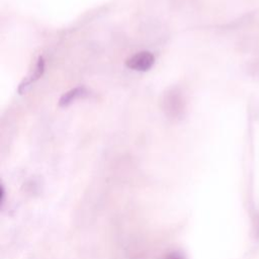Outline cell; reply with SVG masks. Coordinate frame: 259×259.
<instances>
[{"instance_id":"cell-1","label":"cell","mask_w":259,"mask_h":259,"mask_svg":"<svg viewBox=\"0 0 259 259\" xmlns=\"http://www.w3.org/2000/svg\"><path fill=\"white\" fill-rule=\"evenodd\" d=\"M155 63V57L148 51H143L135 54L125 61L127 68L135 71H148Z\"/></svg>"},{"instance_id":"cell-3","label":"cell","mask_w":259,"mask_h":259,"mask_svg":"<svg viewBox=\"0 0 259 259\" xmlns=\"http://www.w3.org/2000/svg\"><path fill=\"white\" fill-rule=\"evenodd\" d=\"M85 93H87V91L85 90L84 87H76L74 89H71L61 96V98L59 100V105L66 106V105L70 104L72 101H74L76 98L84 95Z\"/></svg>"},{"instance_id":"cell-2","label":"cell","mask_w":259,"mask_h":259,"mask_svg":"<svg viewBox=\"0 0 259 259\" xmlns=\"http://www.w3.org/2000/svg\"><path fill=\"white\" fill-rule=\"evenodd\" d=\"M44 70H45V62H44V59L40 57L37 61V64H36V67H35V70L33 72V74L31 76H29L27 79H25L20 85H19V89L18 91L20 93H22L23 91H25L26 87L29 86L32 82H34L35 80H37L44 73Z\"/></svg>"},{"instance_id":"cell-4","label":"cell","mask_w":259,"mask_h":259,"mask_svg":"<svg viewBox=\"0 0 259 259\" xmlns=\"http://www.w3.org/2000/svg\"><path fill=\"white\" fill-rule=\"evenodd\" d=\"M168 259H183L179 254H177V253H175V254H171L170 256H169V258Z\"/></svg>"}]
</instances>
